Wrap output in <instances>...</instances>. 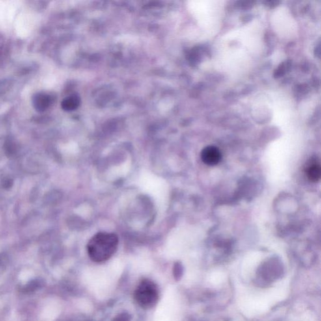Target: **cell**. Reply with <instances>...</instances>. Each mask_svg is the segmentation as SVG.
I'll return each instance as SVG.
<instances>
[{"label": "cell", "instance_id": "cell-1", "mask_svg": "<svg viewBox=\"0 0 321 321\" xmlns=\"http://www.w3.org/2000/svg\"><path fill=\"white\" fill-rule=\"evenodd\" d=\"M119 239L114 233L99 232L88 242L87 253L90 259L96 263L107 261L117 251Z\"/></svg>", "mask_w": 321, "mask_h": 321}, {"label": "cell", "instance_id": "cell-2", "mask_svg": "<svg viewBox=\"0 0 321 321\" xmlns=\"http://www.w3.org/2000/svg\"><path fill=\"white\" fill-rule=\"evenodd\" d=\"M159 292L158 286L150 279H143L135 288L134 297L140 307L149 309L158 303Z\"/></svg>", "mask_w": 321, "mask_h": 321}, {"label": "cell", "instance_id": "cell-3", "mask_svg": "<svg viewBox=\"0 0 321 321\" xmlns=\"http://www.w3.org/2000/svg\"><path fill=\"white\" fill-rule=\"evenodd\" d=\"M201 158L204 164L208 166L218 165L221 161V154L219 148L210 146L204 148L201 152Z\"/></svg>", "mask_w": 321, "mask_h": 321}, {"label": "cell", "instance_id": "cell-4", "mask_svg": "<svg viewBox=\"0 0 321 321\" xmlns=\"http://www.w3.org/2000/svg\"><path fill=\"white\" fill-rule=\"evenodd\" d=\"M305 173L308 179L312 182H318L321 177V167L320 161L312 158L306 165Z\"/></svg>", "mask_w": 321, "mask_h": 321}, {"label": "cell", "instance_id": "cell-5", "mask_svg": "<svg viewBox=\"0 0 321 321\" xmlns=\"http://www.w3.org/2000/svg\"><path fill=\"white\" fill-rule=\"evenodd\" d=\"M32 101L36 111L42 113L49 108L52 102V99L50 95L40 92L34 95Z\"/></svg>", "mask_w": 321, "mask_h": 321}, {"label": "cell", "instance_id": "cell-6", "mask_svg": "<svg viewBox=\"0 0 321 321\" xmlns=\"http://www.w3.org/2000/svg\"><path fill=\"white\" fill-rule=\"evenodd\" d=\"M79 105V99L77 97L70 96L65 99L62 103V109L65 111H72Z\"/></svg>", "mask_w": 321, "mask_h": 321}, {"label": "cell", "instance_id": "cell-7", "mask_svg": "<svg viewBox=\"0 0 321 321\" xmlns=\"http://www.w3.org/2000/svg\"><path fill=\"white\" fill-rule=\"evenodd\" d=\"M15 146L11 140H7L5 144V151L8 156H12L15 152Z\"/></svg>", "mask_w": 321, "mask_h": 321}, {"label": "cell", "instance_id": "cell-8", "mask_svg": "<svg viewBox=\"0 0 321 321\" xmlns=\"http://www.w3.org/2000/svg\"><path fill=\"white\" fill-rule=\"evenodd\" d=\"M130 317L127 314H122L118 316L117 318L114 319L113 321H129Z\"/></svg>", "mask_w": 321, "mask_h": 321}, {"label": "cell", "instance_id": "cell-9", "mask_svg": "<svg viewBox=\"0 0 321 321\" xmlns=\"http://www.w3.org/2000/svg\"><path fill=\"white\" fill-rule=\"evenodd\" d=\"M2 185H3V187L5 189H10L11 187L13 185V180L12 179H5L3 181V183H2Z\"/></svg>", "mask_w": 321, "mask_h": 321}]
</instances>
